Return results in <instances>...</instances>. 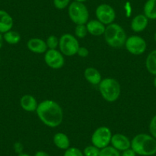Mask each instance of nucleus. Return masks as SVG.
Instances as JSON below:
<instances>
[{
  "label": "nucleus",
  "mask_w": 156,
  "mask_h": 156,
  "mask_svg": "<svg viewBox=\"0 0 156 156\" xmlns=\"http://www.w3.org/2000/svg\"><path fill=\"white\" fill-rule=\"evenodd\" d=\"M84 77L90 83L93 85L100 84L102 79L101 73L94 67H87L84 70Z\"/></svg>",
  "instance_id": "f3484780"
},
{
  "label": "nucleus",
  "mask_w": 156,
  "mask_h": 156,
  "mask_svg": "<svg viewBox=\"0 0 156 156\" xmlns=\"http://www.w3.org/2000/svg\"><path fill=\"white\" fill-rule=\"evenodd\" d=\"M106 44L114 48H119L125 45L127 36L122 27L116 23L108 25L104 32Z\"/></svg>",
  "instance_id": "7ed1b4c3"
},
{
  "label": "nucleus",
  "mask_w": 156,
  "mask_h": 156,
  "mask_svg": "<svg viewBox=\"0 0 156 156\" xmlns=\"http://www.w3.org/2000/svg\"><path fill=\"white\" fill-rule=\"evenodd\" d=\"M131 148L139 155H154L156 154V139L151 135L140 133L131 141Z\"/></svg>",
  "instance_id": "f03ea898"
},
{
  "label": "nucleus",
  "mask_w": 156,
  "mask_h": 156,
  "mask_svg": "<svg viewBox=\"0 0 156 156\" xmlns=\"http://www.w3.org/2000/svg\"><path fill=\"white\" fill-rule=\"evenodd\" d=\"M64 156H84L83 151L76 147H70L65 150Z\"/></svg>",
  "instance_id": "a878e982"
},
{
  "label": "nucleus",
  "mask_w": 156,
  "mask_h": 156,
  "mask_svg": "<svg viewBox=\"0 0 156 156\" xmlns=\"http://www.w3.org/2000/svg\"><path fill=\"white\" fill-rule=\"evenodd\" d=\"M68 15L70 20L77 25H85L89 20V11L83 2H73L68 8Z\"/></svg>",
  "instance_id": "39448f33"
},
{
  "label": "nucleus",
  "mask_w": 156,
  "mask_h": 156,
  "mask_svg": "<svg viewBox=\"0 0 156 156\" xmlns=\"http://www.w3.org/2000/svg\"><path fill=\"white\" fill-rule=\"evenodd\" d=\"M148 19L145 15L139 14L135 16L131 22V28L135 32H142L147 28Z\"/></svg>",
  "instance_id": "2eb2a0df"
},
{
  "label": "nucleus",
  "mask_w": 156,
  "mask_h": 156,
  "mask_svg": "<svg viewBox=\"0 0 156 156\" xmlns=\"http://www.w3.org/2000/svg\"><path fill=\"white\" fill-rule=\"evenodd\" d=\"M36 112L39 119L51 128L58 127L64 119L62 108L57 102L51 100H44L39 103Z\"/></svg>",
  "instance_id": "f257e3e1"
},
{
  "label": "nucleus",
  "mask_w": 156,
  "mask_h": 156,
  "mask_svg": "<svg viewBox=\"0 0 156 156\" xmlns=\"http://www.w3.org/2000/svg\"><path fill=\"white\" fill-rule=\"evenodd\" d=\"M99 156H121V154L120 152L115 148L108 145V146L100 149Z\"/></svg>",
  "instance_id": "4be33fe9"
},
{
  "label": "nucleus",
  "mask_w": 156,
  "mask_h": 156,
  "mask_svg": "<svg viewBox=\"0 0 156 156\" xmlns=\"http://www.w3.org/2000/svg\"><path fill=\"white\" fill-rule=\"evenodd\" d=\"M76 55H79L80 58H87L89 55V50L85 47H80Z\"/></svg>",
  "instance_id": "c85d7f7f"
},
{
  "label": "nucleus",
  "mask_w": 156,
  "mask_h": 156,
  "mask_svg": "<svg viewBox=\"0 0 156 156\" xmlns=\"http://www.w3.org/2000/svg\"><path fill=\"white\" fill-rule=\"evenodd\" d=\"M13 24L12 17L5 10H0V33L4 34L12 30Z\"/></svg>",
  "instance_id": "4468645a"
},
{
  "label": "nucleus",
  "mask_w": 156,
  "mask_h": 156,
  "mask_svg": "<svg viewBox=\"0 0 156 156\" xmlns=\"http://www.w3.org/2000/svg\"><path fill=\"white\" fill-rule=\"evenodd\" d=\"M144 15L151 20H156V0H147L144 5Z\"/></svg>",
  "instance_id": "6ab92c4d"
},
{
  "label": "nucleus",
  "mask_w": 156,
  "mask_h": 156,
  "mask_svg": "<svg viewBox=\"0 0 156 156\" xmlns=\"http://www.w3.org/2000/svg\"><path fill=\"white\" fill-rule=\"evenodd\" d=\"M3 36H2V34L0 33V49L2 48V44H3Z\"/></svg>",
  "instance_id": "473e14b6"
},
{
  "label": "nucleus",
  "mask_w": 156,
  "mask_h": 156,
  "mask_svg": "<svg viewBox=\"0 0 156 156\" xmlns=\"http://www.w3.org/2000/svg\"><path fill=\"white\" fill-rule=\"evenodd\" d=\"M20 106L27 112H34L37 110L38 104L35 97L30 94H25L20 99Z\"/></svg>",
  "instance_id": "ddd939ff"
},
{
  "label": "nucleus",
  "mask_w": 156,
  "mask_h": 156,
  "mask_svg": "<svg viewBox=\"0 0 156 156\" xmlns=\"http://www.w3.org/2000/svg\"><path fill=\"white\" fill-rule=\"evenodd\" d=\"M145 67L150 73L156 76V50L148 54L145 61Z\"/></svg>",
  "instance_id": "aec40b11"
},
{
  "label": "nucleus",
  "mask_w": 156,
  "mask_h": 156,
  "mask_svg": "<svg viewBox=\"0 0 156 156\" xmlns=\"http://www.w3.org/2000/svg\"><path fill=\"white\" fill-rule=\"evenodd\" d=\"M44 61L52 69H60L64 65V55L57 49H48L44 53Z\"/></svg>",
  "instance_id": "1a4fd4ad"
},
{
  "label": "nucleus",
  "mask_w": 156,
  "mask_h": 156,
  "mask_svg": "<svg viewBox=\"0 0 156 156\" xmlns=\"http://www.w3.org/2000/svg\"><path fill=\"white\" fill-rule=\"evenodd\" d=\"M149 132L151 136L156 139V115L152 117L149 123Z\"/></svg>",
  "instance_id": "cd10ccee"
},
{
  "label": "nucleus",
  "mask_w": 156,
  "mask_h": 156,
  "mask_svg": "<svg viewBox=\"0 0 156 156\" xmlns=\"http://www.w3.org/2000/svg\"><path fill=\"white\" fill-rule=\"evenodd\" d=\"M46 44L48 49H57V48L59 47V39L55 35L51 34L46 40Z\"/></svg>",
  "instance_id": "b1692460"
},
{
  "label": "nucleus",
  "mask_w": 156,
  "mask_h": 156,
  "mask_svg": "<svg viewBox=\"0 0 156 156\" xmlns=\"http://www.w3.org/2000/svg\"><path fill=\"white\" fill-rule=\"evenodd\" d=\"M88 33L93 36H100L104 34L106 27L99 20L88 21L86 25Z\"/></svg>",
  "instance_id": "dca6fc26"
},
{
  "label": "nucleus",
  "mask_w": 156,
  "mask_h": 156,
  "mask_svg": "<svg viewBox=\"0 0 156 156\" xmlns=\"http://www.w3.org/2000/svg\"><path fill=\"white\" fill-rule=\"evenodd\" d=\"M110 143L113 148L119 151H123L131 148V141L126 136L121 133H116L112 136Z\"/></svg>",
  "instance_id": "9b49d317"
},
{
  "label": "nucleus",
  "mask_w": 156,
  "mask_h": 156,
  "mask_svg": "<svg viewBox=\"0 0 156 156\" xmlns=\"http://www.w3.org/2000/svg\"><path fill=\"white\" fill-rule=\"evenodd\" d=\"M80 44L75 36L71 34H64L59 39L60 51L67 57L76 55Z\"/></svg>",
  "instance_id": "423d86ee"
},
{
  "label": "nucleus",
  "mask_w": 156,
  "mask_h": 156,
  "mask_svg": "<svg viewBox=\"0 0 156 156\" xmlns=\"http://www.w3.org/2000/svg\"><path fill=\"white\" fill-rule=\"evenodd\" d=\"M3 40L9 44H16L21 41V35L19 32L16 31H10L3 34Z\"/></svg>",
  "instance_id": "412c9836"
},
{
  "label": "nucleus",
  "mask_w": 156,
  "mask_h": 156,
  "mask_svg": "<svg viewBox=\"0 0 156 156\" xmlns=\"http://www.w3.org/2000/svg\"><path fill=\"white\" fill-rule=\"evenodd\" d=\"M154 41H156V32H155V34H154Z\"/></svg>",
  "instance_id": "e433bc0d"
},
{
  "label": "nucleus",
  "mask_w": 156,
  "mask_h": 156,
  "mask_svg": "<svg viewBox=\"0 0 156 156\" xmlns=\"http://www.w3.org/2000/svg\"><path fill=\"white\" fill-rule=\"evenodd\" d=\"M54 144L57 148L62 150H67L70 148V142L68 136L63 133H58L53 137Z\"/></svg>",
  "instance_id": "a211bd4d"
},
{
  "label": "nucleus",
  "mask_w": 156,
  "mask_h": 156,
  "mask_svg": "<svg viewBox=\"0 0 156 156\" xmlns=\"http://www.w3.org/2000/svg\"><path fill=\"white\" fill-rule=\"evenodd\" d=\"M34 156H50V154L44 151H37L34 154Z\"/></svg>",
  "instance_id": "2f4dec72"
},
{
  "label": "nucleus",
  "mask_w": 156,
  "mask_h": 156,
  "mask_svg": "<svg viewBox=\"0 0 156 156\" xmlns=\"http://www.w3.org/2000/svg\"><path fill=\"white\" fill-rule=\"evenodd\" d=\"M75 2H86V1H87V0H74Z\"/></svg>",
  "instance_id": "f704fd0d"
},
{
  "label": "nucleus",
  "mask_w": 156,
  "mask_h": 156,
  "mask_svg": "<svg viewBox=\"0 0 156 156\" xmlns=\"http://www.w3.org/2000/svg\"><path fill=\"white\" fill-rule=\"evenodd\" d=\"M111 130L106 126H100L94 132L91 136V142L94 146L100 149L108 146L112 139Z\"/></svg>",
  "instance_id": "0eeeda50"
},
{
  "label": "nucleus",
  "mask_w": 156,
  "mask_h": 156,
  "mask_svg": "<svg viewBox=\"0 0 156 156\" xmlns=\"http://www.w3.org/2000/svg\"><path fill=\"white\" fill-rule=\"evenodd\" d=\"M54 5L58 9H64L70 3V0H53Z\"/></svg>",
  "instance_id": "bb28decb"
},
{
  "label": "nucleus",
  "mask_w": 156,
  "mask_h": 156,
  "mask_svg": "<svg viewBox=\"0 0 156 156\" xmlns=\"http://www.w3.org/2000/svg\"><path fill=\"white\" fill-rule=\"evenodd\" d=\"M100 149L94 145H88L83 151L84 156H99Z\"/></svg>",
  "instance_id": "5701e85b"
},
{
  "label": "nucleus",
  "mask_w": 156,
  "mask_h": 156,
  "mask_svg": "<svg viewBox=\"0 0 156 156\" xmlns=\"http://www.w3.org/2000/svg\"><path fill=\"white\" fill-rule=\"evenodd\" d=\"M87 33L86 25H77L75 28V35L78 38H83L86 37Z\"/></svg>",
  "instance_id": "393cba45"
},
{
  "label": "nucleus",
  "mask_w": 156,
  "mask_h": 156,
  "mask_svg": "<svg viewBox=\"0 0 156 156\" xmlns=\"http://www.w3.org/2000/svg\"><path fill=\"white\" fill-rule=\"evenodd\" d=\"M153 83H154V87L156 88V76H155V77H154V82H153Z\"/></svg>",
  "instance_id": "c9c22d12"
},
{
  "label": "nucleus",
  "mask_w": 156,
  "mask_h": 156,
  "mask_svg": "<svg viewBox=\"0 0 156 156\" xmlns=\"http://www.w3.org/2000/svg\"><path fill=\"white\" fill-rule=\"evenodd\" d=\"M121 156H136V153L130 148L122 151Z\"/></svg>",
  "instance_id": "7c9ffc66"
},
{
  "label": "nucleus",
  "mask_w": 156,
  "mask_h": 156,
  "mask_svg": "<svg viewBox=\"0 0 156 156\" xmlns=\"http://www.w3.org/2000/svg\"><path fill=\"white\" fill-rule=\"evenodd\" d=\"M27 48L28 50L35 54L45 53L48 51V46L46 41L41 38H31L27 42Z\"/></svg>",
  "instance_id": "f8f14e48"
},
{
  "label": "nucleus",
  "mask_w": 156,
  "mask_h": 156,
  "mask_svg": "<svg viewBox=\"0 0 156 156\" xmlns=\"http://www.w3.org/2000/svg\"><path fill=\"white\" fill-rule=\"evenodd\" d=\"M99 90L106 101L112 103L119 99L121 94V86L114 78H104L99 84Z\"/></svg>",
  "instance_id": "20e7f679"
},
{
  "label": "nucleus",
  "mask_w": 156,
  "mask_h": 156,
  "mask_svg": "<svg viewBox=\"0 0 156 156\" xmlns=\"http://www.w3.org/2000/svg\"><path fill=\"white\" fill-rule=\"evenodd\" d=\"M97 20L103 25H110L113 23L115 19V12L111 5L108 4H101L96 9Z\"/></svg>",
  "instance_id": "9d476101"
},
{
  "label": "nucleus",
  "mask_w": 156,
  "mask_h": 156,
  "mask_svg": "<svg viewBox=\"0 0 156 156\" xmlns=\"http://www.w3.org/2000/svg\"><path fill=\"white\" fill-rule=\"evenodd\" d=\"M18 156H31V155H30V154H27V153L22 152V153H21V154H18Z\"/></svg>",
  "instance_id": "72a5a7b5"
},
{
  "label": "nucleus",
  "mask_w": 156,
  "mask_h": 156,
  "mask_svg": "<svg viewBox=\"0 0 156 156\" xmlns=\"http://www.w3.org/2000/svg\"><path fill=\"white\" fill-rule=\"evenodd\" d=\"M14 150H15V152L17 153L18 154L23 152L24 146L23 145H22V143H21V142H16V143L14 144Z\"/></svg>",
  "instance_id": "c756f323"
},
{
  "label": "nucleus",
  "mask_w": 156,
  "mask_h": 156,
  "mask_svg": "<svg viewBox=\"0 0 156 156\" xmlns=\"http://www.w3.org/2000/svg\"><path fill=\"white\" fill-rule=\"evenodd\" d=\"M126 48L133 55H141L145 51L147 48L146 41L142 37L138 35L127 37L126 41Z\"/></svg>",
  "instance_id": "6e6552de"
}]
</instances>
